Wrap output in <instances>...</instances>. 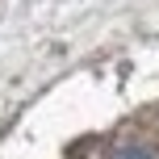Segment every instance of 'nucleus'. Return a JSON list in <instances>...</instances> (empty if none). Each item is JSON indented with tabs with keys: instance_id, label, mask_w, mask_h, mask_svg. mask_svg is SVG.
<instances>
[{
	"instance_id": "f257e3e1",
	"label": "nucleus",
	"mask_w": 159,
	"mask_h": 159,
	"mask_svg": "<svg viewBox=\"0 0 159 159\" xmlns=\"http://www.w3.org/2000/svg\"><path fill=\"white\" fill-rule=\"evenodd\" d=\"M113 159H151V151H143V147H126V151H117Z\"/></svg>"
}]
</instances>
